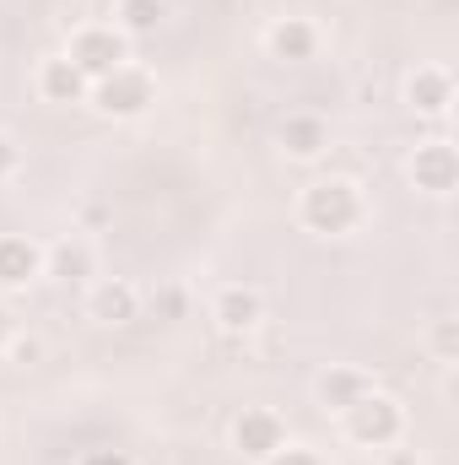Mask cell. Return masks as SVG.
I'll use <instances>...</instances> for the list:
<instances>
[{"label":"cell","instance_id":"cell-13","mask_svg":"<svg viewBox=\"0 0 459 465\" xmlns=\"http://www.w3.org/2000/svg\"><path fill=\"white\" fill-rule=\"evenodd\" d=\"M38 93H44L49 104H82V98L93 93V82L60 54V60H44V71H38Z\"/></svg>","mask_w":459,"mask_h":465},{"label":"cell","instance_id":"cell-7","mask_svg":"<svg viewBox=\"0 0 459 465\" xmlns=\"http://www.w3.org/2000/svg\"><path fill=\"white\" fill-rule=\"evenodd\" d=\"M265 49H270L276 60H287V65H303V60L319 54V27H314L308 16H281V22L265 33Z\"/></svg>","mask_w":459,"mask_h":465},{"label":"cell","instance_id":"cell-12","mask_svg":"<svg viewBox=\"0 0 459 465\" xmlns=\"http://www.w3.org/2000/svg\"><path fill=\"white\" fill-rule=\"evenodd\" d=\"M38 271H44V249L22 232H5L0 238V287H27Z\"/></svg>","mask_w":459,"mask_h":465},{"label":"cell","instance_id":"cell-9","mask_svg":"<svg viewBox=\"0 0 459 465\" xmlns=\"http://www.w3.org/2000/svg\"><path fill=\"white\" fill-rule=\"evenodd\" d=\"M211 314H217V325L228 336H249L265 320V298H259V287H222L217 303H211Z\"/></svg>","mask_w":459,"mask_h":465},{"label":"cell","instance_id":"cell-3","mask_svg":"<svg viewBox=\"0 0 459 465\" xmlns=\"http://www.w3.org/2000/svg\"><path fill=\"white\" fill-rule=\"evenodd\" d=\"M93 104H98V114L109 119H141L151 104H157V82L141 71V65H119V71H109L103 82H93Z\"/></svg>","mask_w":459,"mask_h":465},{"label":"cell","instance_id":"cell-4","mask_svg":"<svg viewBox=\"0 0 459 465\" xmlns=\"http://www.w3.org/2000/svg\"><path fill=\"white\" fill-rule=\"evenodd\" d=\"M65 60H71L87 82H103L109 71H119V65L130 60V38H124L119 27H82V33L71 38Z\"/></svg>","mask_w":459,"mask_h":465},{"label":"cell","instance_id":"cell-18","mask_svg":"<svg viewBox=\"0 0 459 465\" xmlns=\"http://www.w3.org/2000/svg\"><path fill=\"white\" fill-rule=\"evenodd\" d=\"M259 465H325V460H319L314 450H303V444H281L270 460H259Z\"/></svg>","mask_w":459,"mask_h":465},{"label":"cell","instance_id":"cell-1","mask_svg":"<svg viewBox=\"0 0 459 465\" xmlns=\"http://www.w3.org/2000/svg\"><path fill=\"white\" fill-rule=\"evenodd\" d=\"M298 217H303V228L308 232L341 238V232H351L356 223H362V184H356V179H341V173L314 179V184L303 190Z\"/></svg>","mask_w":459,"mask_h":465},{"label":"cell","instance_id":"cell-21","mask_svg":"<svg viewBox=\"0 0 459 465\" xmlns=\"http://www.w3.org/2000/svg\"><path fill=\"white\" fill-rule=\"evenodd\" d=\"M11 357H16V362H33V357H38V341H16Z\"/></svg>","mask_w":459,"mask_h":465},{"label":"cell","instance_id":"cell-8","mask_svg":"<svg viewBox=\"0 0 459 465\" xmlns=\"http://www.w3.org/2000/svg\"><path fill=\"white\" fill-rule=\"evenodd\" d=\"M405 104L416 109V114H449V104H454V76L444 71V65H416L411 71V82H405Z\"/></svg>","mask_w":459,"mask_h":465},{"label":"cell","instance_id":"cell-2","mask_svg":"<svg viewBox=\"0 0 459 465\" xmlns=\"http://www.w3.org/2000/svg\"><path fill=\"white\" fill-rule=\"evenodd\" d=\"M341 417H346V439L362 444V450H395L400 433H405L400 401H389V395H378V390H367L362 401H351Z\"/></svg>","mask_w":459,"mask_h":465},{"label":"cell","instance_id":"cell-20","mask_svg":"<svg viewBox=\"0 0 459 465\" xmlns=\"http://www.w3.org/2000/svg\"><path fill=\"white\" fill-rule=\"evenodd\" d=\"M82 465H135V460H130L124 450H93V455H87Z\"/></svg>","mask_w":459,"mask_h":465},{"label":"cell","instance_id":"cell-15","mask_svg":"<svg viewBox=\"0 0 459 465\" xmlns=\"http://www.w3.org/2000/svg\"><path fill=\"white\" fill-rule=\"evenodd\" d=\"M162 16H168V0H119V33H124V38L157 33Z\"/></svg>","mask_w":459,"mask_h":465},{"label":"cell","instance_id":"cell-19","mask_svg":"<svg viewBox=\"0 0 459 465\" xmlns=\"http://www.w3.org/2000/svg\"><path fill=\"white\" fill-rule=\"evenodd\" d=\"M11 173H16V141L0 130V179H11Z\"/></svg>","mask_w":459,"mask_h":465},{"label":"cell","instance_id":"cell-16","mask_svg":"<svg viewBox=\"0 0 459 465\" xmlns=\"http://www.w3.org/2000/svg\"><path fill=\"white\" fill-rule=\"evenodd\" d=\"M44 265H49L54 276H65V282H82V276H93V249L76 243V238H65V243H54V249L44 254Z\"/></svg>","mask_w":459,"mask_h":465},{"label":"cell","instance_id":"cell-10","mask_svg":"<svg viewBox=\"0 0 459 465\" xmlns=\"http://www.w3.org/2000/svg\"><path fill=\"white\" fill-rule=\"evenodd\" d=\"M87 314H93L98 325H130V320L141 314V292H135L130 282L109 276V282H98V287H93V298H87Z\"/></svg>","mask_w":459,"mask_h":465},{"label":"cell","instance_id":"cell-22","mask_svg":"<svg viewBox=\"0 0 459 465\" xmlns=\"http://www.w3.org/2000/svg\"><path fill=\"white\" fill-rule=\"evenodd\" d=\"M11 347V314H5V309H0V351Z\"/></svg>","mask_w":459,"mask_h":465},{"label":"cell","instance_id":"cell-11","mask_svg":"<svg viewBox=\"0 0 459 465\" xmlns=\"http://www.w3.org/2000/svg\"><path fill=\"white\" fill-rule=\"evenodd\" d=\"M325 146H330V124H325L319 114H308V109H303V114H287V119H281V152H287V157L314 163Z\"/></svg>","mask_w":459,"mask_h":465},{"label":"cell","instance_id":"cell-14","mask_svg":"<svg viewBox=\"0 0 459 465\" xmlns=\"http://www.w3.org/2000/svg\"><path fill=\"white\" fill-rule=\"evenodd\" d=\"M373 384H367V373H356V368H330V373H319V401L330 406V411H346L351 401H362Z\"/></svg>","mask_w":459,"mask_h":465},{"label":"cell","instance_id":"cell-5","mask_svg":"<svg viewBox=\"0 0 459 465\" xmlns=\"http://www.w3.org/2000/svg\"><path fill=\"white\" fill-rule=\"evenodd\" d=\"M281 444H287V433H281V417H276V411H259V406L238 411V422H232V450H238L243 460H270Z\"/></svg>","mask_w":459,"mask_h":465},{"label":"cell","instance_id":"cell-17","mask_svg":"<svg viewBox=\"0 0 459 465\" xmlns=\"http://www.w3.org/2000/svg\"><path fill=\"white\" fill-rule=\"evenodd\" d=\"M433 351H438L444 362L459 351V320H438V331H433Z\"/></svg>","mask_w":459,"mask_h":465},{"label":"cell","instance_id":"cell-6","mask_svg":"<svg viewBox=\"0 0 459 465\" xmlns=\"http://www.w3.org/2000/svg\"><path fill=\"white\" fill-rule=\"evenodd\" d=\"M411 184L427 190V195H449L459 184V152L449 141H422L411 152Z\"/></svg>","mask_w":459,"mask_h":465}]
</instances>
